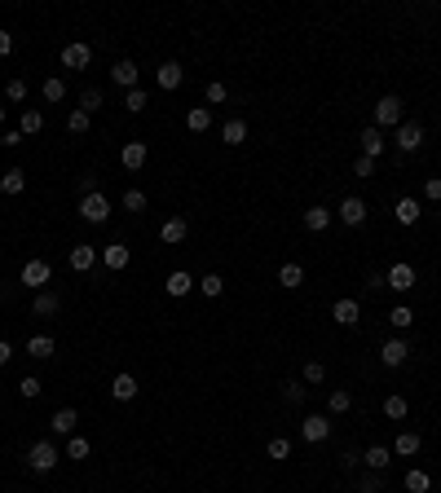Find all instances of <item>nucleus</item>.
Listing matches in <instances>:
<instances>
[{"label":"nucleus","instance_id":"1","mask_svg":"<svg viewBox=\"0 0 441 493\" xmlns=\"http://www.w3.org/2000/svg\"><path fill=\"white\" fill-rule=\"evenodd\" d=\"M49 282H53L49 260H27V264H22V286H31V291H49Z\"/></svg>","mask_w":441,"mask_h":493},{"label":"nucleus","instance_id":"29","mask_svg":"<svg viewBox=\"0 0 441 493\" xmlns=\"http://www.w3.org/2000/svg\"><path fill=\"white\" fill-rule=\"evenodd\" d=\"M53 339H49V335H31V344H27V353L35 357V362H49V357H53Z\"/></svg>","mask_w":441,"mask_h":493},{"label":"nucleus","instance_id":"35","mask_svg":"<svg viewBox=\"0 0 441 493\" xmlns=\"http://www.w3.org/2000/svg\"><path fill=\"white\" fill-rule=\"evenodd\" d=\"M124 111H128V115H141V111H146V89H128V93H124Z\"/></svg>","mask_w":441,"mask_h":493},{"label":"nucleus","instance_id":"15","mask_svg":"<svg viewBox=\"0 0 441 493\" xmlns=\"http://www.w3.org/2000/svg\"><path fill=\"white\" fill-rule=\"evenodd\" d=\"M57 308H62V295H57V291H35V299H31L35 317H53Z\"/></svg>","mask_w":441,"mask_h":493},{"label":"nucleus","instance_id":"37","mask_svg":"<svg viewBox=\"0 0 441 493\" xmlns=\"http://www.w3.org/2000/svg\"><path fill=\"white\" fill-rule=\"evenodd\" d=\"M428 489H433L428 472H420V467H415V472H406V493H428Z\"/></svg>","mask_w":441,"mask_h":493},{"label":"nucleus","instance_id":"46","mask_svg":"<svg viewBox=\"0 0 441 493\" xmlns=\"http://www.w3.org/2000/svg\"><path fill=\"white\" fill-rule=\"evenodd\" d=\"M269 458H291V440L273 436V440H269Z\"/></svg>","mask_w":441,"mask_h":493},{"label":"nucleus","instance_id":"7","mask_svg":"<svg viewBox=\"0 0 441 493\" xmlns=\"http://www.w3.org/2000/svg\"><path fill=\"white\" fill-rule=\"evenodd\" d=\"M300 436H305L309 445H323V440L331 436V423H327V414H309L305 423H300Z\"/></svg>","mask_w":441,"mask_h":493},{"label":"nucleus","instance_id":"27","mask_svg":"<svg viewBox=\"0 0 441 493\" xmlns=\"http://www.w3.org/2000/svg\"><path fill=\"white\" fill-rule=\"evenodd\" d=\"M111 396H115V401H133V396H137V379L133 375H115Z\"/></svg>","mask_w":441,"mask_h":493},{"label":"nucleus","instance_id":"24","mask_svg":"<svg viewBox=\"0 0 441 493\" xmlns=\"http://www.w3.org/2000/svg\"><path fill=\"white\" fill-rule=\"evenodd\" d=\"M186 128L190 132H208L212 128V111H208V106H190V111H186Z\"/></svg>","mask_w":441,"mask_h":493},{"label":"nucleus","instance_id":"39","mask_svg":"<svg viewBox=\"0 0 441 493\" xmlns=\"http://www.w3.org/2000/svg\"><path fill=\"white\" fill-rule=\"evenodd\" d=\"M384 414H388V418H406V414H411L406 396H384Z\"/></svg>","mask_w":441,"mask_h":493},{"label":"nucleus","instance_id":"53","mask_svg":"<svg viewBox=\"0 0 441 493\" xmlns=\"http://www.w3.org/2000/svg\"><path fill=\"white\" fill-rule=\"evenodd\" d=\"M9 53H14V35L0 31V57H9Z\"/></svg>","mask_w":441,"mask_h":493},{"label":"nucleus","instance_id":"33","mask_svg":"<svg viewBox=\"0 0 441 493\" xmlns=\"http://www.w3.org/2000/svg\"><path fill=\"white\" fill-rule=\"evenodd\" d=\"M93 454V445L84 440V436H66V458H75V463H84Z\"/></svg>","mask_w":441,"mask_h":493},{"label":"nucleus","instance_id":"32","mask_svg":"<svg viewBox=\"0 0 441 493\" xmlns=\"http://www.w3.org/2000/svg\"><path fill=\"white\" fill-rule=\"evenodd\" d=\"M40 128H44V115H40V111H22V119H18V132H22V137H35Z\"/></svg>","mask_w":441,"mask_h":493},{"label":"nucleus","instance_id":"13","mask_svg":"<svg viewBox=\"0 0 441 493\" xmlns=\"http://www.w3.org/2000/svg\"><path fill=\"white\" fill-rule=\"evenodd\" d=\"M406 357H411L406 339H388L384 348H379V362H384V366H406Z\"/></svg>","mask_w":441,"mask_h":493},{"label":"nucleus","instance_id":"8","mask_svg":"<svg viewBox=\"0 0 441 493\" xmlns=\"http://www.w3.org/2000/svg\"><path fill=\"white\" fill-rule=\"evenodd\" d=\"M89 62H93V49H89L84 40H75V44H66V49H62V66L66 71H84Z\"/></svg>","mask_w":441,"mask_h":493},{"label":"nucleus","instance_id":"41","mask_svg":"<svg viewBox=\"0 0 441 493\" xmlns=\"http://www.w3.org/2000/svg\"><path fill=\"white\" fill-rule=\"evenodd\" d=\"M199 291H204L208 299H217L225 291V282H221V273H208V278H199Z\"/></svg>","mask_w":441,"mask_h":493},{"label":"nucleus","instance_id":"49","mask_svg":"<svg viewBox=\"0 0 441 493\" xmlns=\"http://www.w3.org/2000/svg\"><path fill=\"white\" fill-rule=\"evenodd\" d=\"M424 198L428 203H441V176H428V181H424Z\"/></svg>","mask_w":441,"mask_h":493},{"label":"nucleus","instance_id":"21","mask_svg":"<svg viewBox=\"0 0 441 493\" xmlns=\"http://www.w3.org/2000/svg\"><path fill=\"white\" fill-rule=\"evenodd\" d=\"M159 238L168 247H177V243H186V216H172V221H163V230H159Z\"/></svg>","mask_w":441,"mask_h":493},{"label":"nucleus","instance_id":"42","mask_svg":"<svg viewBox=\"0 0 441 493\" xmlns=\"http://www.w3.org/2000/svg\"><path fill=\"white\" fill-rule=\"evenodd\" d=\"M388 322H393V331H406V326H411V322H415V313H411L406 304H397V308H393V313H388Z\"/></svg>","mask_w":441,"mask_h":493},{"label":"nucleus","instance_id":"14","mask_svg":"<svg viewBox=\"0 0 441 493\" xmlns=\"http://www.w3.org/2000/svg\"><path fill=\"white\" fill-rule=\"evenodd\" d=\"M146 154H150V146H146V141H128V146L119 150V163H124L128 172H137V167L146 163Z\"/></svg>","mask_w":441,"mask_h":493},{"label":"nucleus","instance_id":"48","mask_svg":"<svg viewBox=\"0 0 441 493\" xmlns=\"http://www.w3.org/2000/svg\"><path fill=\"white\" fill-rule=\"evenodd\" d=\"M18 392L27 396V401H35V396H40V379H35V375H27V379L18 383Z\"/></svg>","mask_w":441,"mask_h":493},{"label":"nucleus","instance_id":"26","mask_svg":"<svg viewBox=\"0 0 441 493\" xmlns=\"http://www.w3.org/2000/svg\"><path fill=\"white\" fill-rule=\"evenodd\" d=\"M300 282H305V269H300L296 260H287V264L278 269V286H287V291H296Z\"/></svg>","mask_w":441,"mask_h":493},{"label":"nucleus","instance_id":"3","mask_svg":"<svg viewBox=\"0 0 441 493\" xmlns=\"http://www.w3.org/2000/svg\"><path fill=\"white\" fill-rule=\"evenodd\" d=\"M27 467H31V472H53V467H57V445L35 440L27 449Z\"/></svg>","mask_w":441,"mask_h":493},{"label":"nucleus","instance_id":"36","mask_svg":"<svg viewBox=\"0 0 441 493\" xmlns=\"http://www.w3.org/2000/svg\"><path fill=\"white\" fill-rule=\"evenodd\" d=\"M349 405H353L349 392H344V388H331V396H327V410H331V414H344Z\"/></svg>","mask_w":441,"mask_h":493},{"label":"nucleus","instance_id":"34","mask_svg":"<svg viewBox=\"0 0 441 493\" xmlns=\"http://www.w3.org/2000/svg\"><path fill=\"white\" fill-rule=\"evenodd\" d=\"M62 97H66V80L49 75V80H44V102H62Z\"/></svg>","mask_w":441,"mask_h":493},{"label":"nucleus","instance_id":"23","mask_svg":"<svg viewBox=\"0 0 441 493\" xmlns=\"http://www.w3.org/2000/svg\"><path fill=\"white\" fill-rule=\"evenodd\" d=\"M27 189V172L22 167H9L5 176H0V194H22Z\"/></svg>","mask_w":441,"mask_h":493},{"label":"nucleus","instance_id":"30","mask_svg":"<svg viewBox=\"0 0 441 493\" xmlns=\"http://www.w3.org/2000/svg\"><path fill=\"white\" fill-rule=\"evenodd\" d=\"M327 225H331V212H327V207H305V230L323 234Z\"/></svg>","mask_w":441,"mask_h":493},{"label":"nucleus","instance_id":"9","mask_svg":"<svg viewBox=\"0 0 441 493\" xmlns=\"http://www.w3.org/2000/svg\"><path fill=\"white\" fill-rule=\"evenodd\" d=\"M336 216H340L344 225H353V230H357V225H366V203L357 198V194H349V198L340 203V212H336Z\"/></svg>","mask_w":441,"mask_h":493},{"label":"nucleus","instance_id":"18","mask_svg":"<svg viewBox=\"0 0 441 493\" xmlns=\"http://www.w3.org/2000/svg\"><path fill=\"white\" fill-rule=\"evenodd\" d=\"M75 423H80V414L71 410V405H62V410L53 414V423H49V427L57 431V436H75Z\"/></svg>","mask_w":441,"mask_h":493},{"label":"nucleus","instance_id":"16","mask_svg":"<svg viewBox=\"0 0 441 493\" xmlns=\"http://www.w3.org/2000/svg\"><path fill=\"white\" fill-rule=\"evenodd\" d=\"M331 317H336L340 326H357V317H362V304H357V299H336Z\"/></svg>","mask_w":441,"mask_h":493},{"label":"nucleus","instance_id":"22","mask_svg":"<svg viewBox=\"0 0 441 493\" xmlns=\"http://www.w3.org/2000/svg\"><path fill=\"white\" fill-rule=\"evenodd\" d=\"M362 463L371 467V472H384V467L393 463V449H388V445H371V449L362 454Z\"/></svg>","mask_w":441,"mask_h":493},{"label":"nucleus","instance_id":"20","mask_svg":"<svg viewBox=\"0 0 441 493\" xmlns=\"http://www.w3.org/2000/svg\"><path fill=\"white\" fill-rule=\"evenodd\" d=\"M195 282H199V278H190L186 269H172L168 282H163V291H168V295H190V286H195Z\"/></svg>","mask_w":441,"mask_h":493},{"label":"nucleus","instance_id":"10","mask_svg":"<svg viewBox=\"0 0 441 493\" xmlns=\"http://www.w3.org/2000/svg\"><path fill=\"white\" fill-rule=\"evenodd\" d=\"M181 80H186V66L181 62H163L159 71H154V84H159V89H181Z\"/></svg>","mask_w":441,"mask_h":493},{"label":"nucleus","instance_id":"44","mask_svg":"<svg viewBox=\"0 0 441 493\" xmlns=\"http://www.w3.org/2000/svg\"><path fill=\"white\" fill-rule=\"evenodd\" d=\"M124 212H146V194H141V189H128V194H124Z\"/></svg>","mask_w":441,"mask_h":493},{"label":"nucleus","instance_id":"38","mask_svg":"<svg viewBox=\"0 0 441 493\" xmlns=\"http://www.w3.org/2000/svg\"><path fill=\"white\" fill-rule=\"evenodd\" d=\"M66 128L75 132V137H84V132L93 128V115H84V111H71V115H66Z\"/></svg>","mask_w":441,"mask_h":493},{"label":"nucleus","instance_id":"45","mask_svg":"<svg viewBox=\"0 0 441 493\" xmlns=\"http://www.w3.org/2000/svg\"><path fill=\"white\" fill-rule=\"evenodd\" d=\"M5 97L9 102H22V97H27V80H9L5 84Z\"/></svg>","mask_w":441,"mask_h":493},{"label":"nucleus","instance_id":"12","mask_svg":"<svg viewBox=\"0 0 441 493\" xmlns=\"http://www.w3.org/2000/svg\"><path fill=\"white\" fill-rule=\"evenodd\" d=\"M128 260H133V251H128L124 243H111V247H102V264L111 273H119V269H128Z\"/></svg>","mask_w":441,"mask_h":493},{"label":"nucleus","instance_id":"6","mask_svg":"<svg viewBox=\"0 0 441 493\" xmlns=\"http://www.w3.org/2000/svg\"><path fill=\"white\" fill-rule=\"evenodd\" d=\"M384 286H393V291H411V286H415V269H411V264L406 260H397V264H393V269L384 273Z\"/></svg>","mask_w":441,"mask_h":493},{"label":"nucleus","instance_id":"28","mask_svg":"<svg viewBox=\"0 0 441 493\" xmlns=\"http://www.w3.org/2000/svg\"><path fill=\"white\" fill-rule=\"evenodd\" d=\"M415 454H420V436H415V431H402L397 445H393V458H415Z\"/></svg>","mask_w":441,"mask_h":493},{"label":"nucleus","instance_id":"55","mask_svg":"<svg viewBox=\"0 0 441 493\" xmlns=\"http://www.w3.org/2000/svg\"><path fill=\"white\" fill-rule=\"evenodd\" d=\"M0 124H5V106H0Z\"/></svg>","mask_w":441,"mask_h":493},{"label":"nucleus","instance_id":"50","mask_svg":"<svg viewBox=\"0 0 441 493\" xmlns=\"http://www.w3.org/2000/svg\"><path fill=\"white\" fill-rule=\"evenodd\" d=\"M379 489H384V476H379V472L362 476V493H379Z\"/></svg>","mask_w":441,"mask_h":493},{"label":"nucleus","instance_id":"11","mask_svg":"<svg viewBox=\"0 0 441 493\" xmlns=\"http://www.w3.org/2000/svg\"><path fill=\"white\" fill-rule=\"evenodd\" d=\"M102 256H98V251H93L89 243H80V247H71V256H66V264H71V269H75V273H89L93 269V264H98Z\"/></svg>","mask_w":441,"mask_h":493},{"label":"nucleus","instance_id":"40","mask_svg":"<svg viewBox=\"0 0 441 493\" xmlns=\"http://www.w3.org/2000/svg\"><path fill=\"white\" fill-rule=\"evenodd\" d=\"M80 111H84V115L102 111V89H84V93H80Z\"/></svg>","mask_w":441,"mask_h":493},{"label":"nucleus","instance_id":"52","mask_svg":"<svg viewBox=\"0 0 441 493\" xmlns=\"http://www.w3.org/2000/svg\"><path fill=\"white\" fill-rule=\"evenodd\" d=\"M353 172H357V176H371V172H375V159H366V154H357Z\"/></svg>","mask_w":441,"mask_h":493},{"label":"nucleus","instance_id":"47","mask_svg":"<svg viewBox=\"0 0 441 493\" xmlns=\"http://www.w3.org/2000/svg\"><path fill=\"white\" fill-rule=\"evenodd\" d=\"M323 379H327V366L323 362H309L305 366V383H323Z\"/></svg>","mask_w":441,"mask_h":493},{"label":"nucleus","instance_id":"17","mask_svg":"<svg viewBox=\"0 0 441 493\" xmlns=\"http://www.w3.org/2000/svg\"><path fill=\"white\" fill-rule=\"evenodd\" d=\"M362 154H366V159H379V154H384V132H379L375 124L362 128Z\"/></svg>","mask_w":441,"mask_h":493},{"label":"nucleus","instance_id":"19","mask_svg":"<svg viewBox=\"0 0 441 493\" xmlns=\"http://www.w3.org/2000/svg\"><path fill=\"white\" fill-rule=\"evenodd\" d=\"M111 80L119 84V89H137V62H128V57H124V62H115L111 66Z\"/></svg>","mask_w":441,"mask_h":493},{"label":"nucleus","instance_id":"51","mask_svg":"<svg viewBox=\"0 0 441 493\" xmlns=\"http://www.w3.org/2000/svg\"><path fill=\"white\" fill-rule=\"evenodd\" d=\"M225 97H230V93H225V84H221V80H212V84H208V102L217 106V102H225Z\"/></svg>","mask_w":441,"mask_h":493},{"label":"nucleus","instance_id":"54","mask_svg":"<svg viewBox=\"0 0 441 493\" xmlns=\"http://www.w3.org/2000/svg\"><path fill=\"white\" fill-rule=\"evenodd\" d=\"M9 357H14V348H9L5 339H0V366H9Z\"/></svg>","mask_w":441,"mask_h":493},{"label":"nucleus","instance_id":"31","mask_svg":"<svg viewBox=\"0 0 441 493\" xmlns=\"http://www.w3.org/2000/svg\"><path fill=\"white\" fill-rule=\"evenodd\" d=\"M420 221V198H397V225H415Z\"/></svg>","mask_w":441,"mask_h":493},{"label":"nucleus","instance_id":"25","mask_svg":"<svg viewBox=\"0 0 441 493\" xmlns=\"http://www.w3.org/2000/svg\"><path fill=\"white\" fill-rule=\"evenodd\" d=\"M221 141H225V146H243V141H247V124H243V119H225Z\"/></svg>","mask_w":441,"mask_h":493},{"label":"nucleus","instance_id":"4","mask_svg":"<svg viewBox=\"0 0 441 493\" xmlns=\"http://www.w3.org/2000/svg\"><path fill=\"white\" fill-rule=\"evenodd\" d=\"M80 216H84L89 225H106V216H111V198H106V194H84V198H80Z\"/></svg>","mask_w":441,"mask_h":493},{"label":"nucleus","instance_id":"43","mask_svg":"<svg viewBox=\"0 0 441 493\" xmlns=\"http://www.w3.org/2000/svg\"><path fill=\"white\" fill-rule=\"evenodd\" d=\"M282 401H287V405H300V401H305V383H282Z\"/></svg>","mask_w":441,"mask_h":493},{"label":"nucleus","instance_id":"5","mask_svg":"<svg viewBox=\"0 0 441 493\" xmlns=\"http://www.w3.org/2000/svg\"><path fill=\"white\" fill-rule=\"evenodd\" d=\"M393 132H397L393 141H397V150H402V154H415V150L424 146V128L415 124V119H402V128H393Z\"/></svg>","mask_w":441,"mask_h":493},{"label":"nucleus","instance_id":"2","mask_svg":"<svg viewBox=\"0 0 441 493\" xmlns=\"http://www.w3.org/2000/svg\"><path fill=\"white\" fill-rule=\"evenodd\" d=\"M402 115H406L402 97H379L375 102V128H402Z\"/></svg>","mask_w":441,"mask_h":493}]
</instances>
